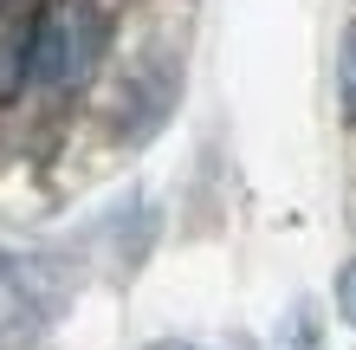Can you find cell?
<instances>
[{"label":"cell","instance_id":"cell-1","mask_svg":"<svg viewBox=\"0 0 356 350\" xmlns=\"http://www.w3.org/2000/svg\"><path fill=\"white\" fill-rule=\"evenodd\" d=\"M104 39H111V26H104V13L85 7V0H65V7L39 13L33 78H39V85H52V91L85 85V78L97 72V58H104Z\"/></svg>","mask_w":356,"mask_h":350},{"label":"cell","instance_id":"cell-2","mask_svg":"<svg viewBox=\"0 0 356 350\" xmlns=\"http://www.w3.org/2000/svg\"><path fill=\"white\" fill-rule=\"evenodd\" d=\"M46 318H52V299L39 292L33 266L0 253V350H19V344H33L39 331H46Z\"/></svg>","mask_w":356,"mask_h":350},{"label":"cell","instance_id":"cell-3","mask_svg":"<svg viewBox=\"0 0 356 350\" xmlns=\"http://www.w3.org/2000/svg\"><path fill=\"white\" fill-rule=\"evenodd\" d=\"M33 33H39V13L19 0H0V104H13L33 78Z\"/></svg>","mask_w":356,"mask_h":350},{"label":"cell","instance_id":"cell-4","mask_svg":"<svg viewBox=\"0 0 356 350\" xmlns=\"http://www.w3.org/2000/svg\"><path fill=\"white\" fill-rule=\"evenodd\" d=\"M337 85H343V111L356 117V26L343 39V58H337Z\"/></svg>","mask_w":356,"mask_h":350},{"label":"cell","instance_id":"cell-5","mask_svg":"<svg viewBox=\"0 0 356 350\" xmlns=\"http://www.w3.org/2000/svg\"><path fill=\"white\" fill-rule=\"evenodd\" d=\"M337 312H343V324H356V260L337 266Z\"/></svg>","mask_w":356,"mask_h":350},{"label":"cell","instance_id":"cell-6","mask_svg":"<svg viewBox=\"0 0 356 350\" xmlns=\"http://www.w3.org/2000/svg\"><path fill=\"white\" fill-rule=\"evenodd\" d=\"M149 350H195V344H181V337H162V344H149Z\"/></svg>","mask_w":356,"mask_h":350}]
</instances>
